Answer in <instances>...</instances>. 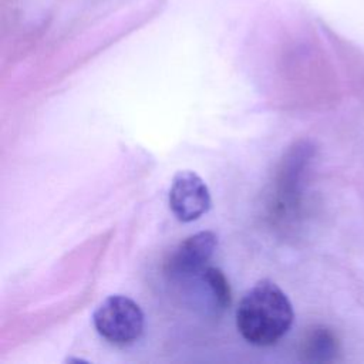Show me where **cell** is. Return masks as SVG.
<instances>
[{
    "mask_svg": "<svg viewBox=\"0 0 364 364\" xmlns=\"http://www.w3.org/2000/svg\"><path fill=\"white\" fill-rule=\"evenodd\" d=\"M202 280L206 283V286L209 287L215 306L220 310H225L226 307L230 306V286L228 279L225 277V274L222 273L220 269L218 267H212L208 266L202 273H200Z\"/></svg>",
    "mask_w": 364,
    "mask_h": 364,
    "instance_id": "6",
    "label": "cell"
},
{
    "mask_svg": "<svg viewBox=\"0 0 364 364\" xmlns=\"http://www.w3.org/2000/svg\"><path fill=\"white\" fill-rule=\"evenodd\" d=\"M92 323L102 338L122 347L135 343L142 336L144 313L132 299L112 294L97 306Z\"/></svg>",
    "mask_w": 364,
    "mask_h": 364,
    "instance_id": "2",
    "label": "cell"
},
{
    "mask_svg": "<svg viewBox=\"0 0 364 364\" xmlns=\"http://www.w3.org/2000/svg\"><path fill=\"white\" fill-rule=\"evenodd\" d=\"M294 311L286 293L272 280L255 283L240 299L236 310V327L250 344L267 347L276 344L291 327Z\"/></svg>",
    "mask_w": 364,
    "mask_h": 364,
    "instance_id": "1",
    "label": "cell"
},
{
    "mask_svg": "<svg viewBox=\"0 0 364 364\" xmlns=\"http://www.w3.org/2000/svg\"><path fill=\"white\" fill-rule=\"evenodd\" d=\"M169 208L181 222H192L210 208V193L203 179L192 171H179L169 189Z\"/></svg>",
    "mask_w": 364,
    "mask_h": 364,
    "instance_id": "3",
    "label": "cell"
},
{
    "mask_svg": "<svg viewBox=\"0 0 364 364\" xmlns=\"http://www.w3.org/2000/svg\"><path fill=\"white\" fill-rule=\"evenodd\" d=\"M338 351L336 336L326 327L317 326L310 328L301 344V354L310 363L331 361Z\"/></svg>",
    "mask_w": 364,
    "mask_h": 364,
    "instance_id": "5",
    "label": "cell"
},
{
    "mask_svg": "<svg viewBox=\"0 0 364 364\" xmlns=\"http://www.w3.org/2000/svg\"><path fill=\"white\" fill-rule=\"evenodd\" d=\"M218 246V236L210 230L198 232L178 245L166 260L165 270L171 277L188 279L200 274Z\"/></svg>",
    "mask_w": 364,
    "mask_h": 364,
    "instance_id": "4",
    "label": "cell"
}]
</instances>
